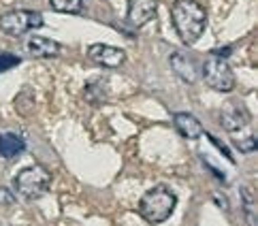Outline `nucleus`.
<instances>
[{
	"label": "nucleus",
	"mask_w": 258,
	"mask_h": 226,
	"mask_svg": "<svg viewBox=\"0 0 258 226\" xmlns=\"http://www.w3.org/2000/svg\"><path fill=\"white\" fill-rule=\"evenodd\" d=\"M171 22L181 43L195 45L207 28V11L197 0H175L171 7Z\"/></svg>",
	"instance_id": "1"
},
{
	"label": "nucleus",
	"mask_w": 258,
	"mask_h": 226,
	"mask_svg": "<svg viewBox=\"0 0 258 226\" xmlns=\"http://www.w3.org/2000/svg\"><path fill=\"white\" fill-rule=\"evenodd\" d=\"M177 205V196L169 186H154L141 196L139 201V213L145 222L150 224H162L171 218V213Z\"/></svg>",
	"instance_id": "2"
},
{
	"label": "nucleus",
	"mask_w": 258,
	"mask_h": 226,
	"mask_svg": "<svg viewBox=\"0 0 258 226\" xmlns=\"http://www.w3.org/2000/svg\"><path fill=\"white\" fill-rule=\"evenodd\" d=\"M49 184H51L49 171L45 167H41V165L22 169L13 179L15 192L20 196H24V198H28V201H36V198L47 194Z\"/></svg>",
	"instance_id": "3"
},
{
	"label": "nucleus",
	"mask_w": 258,
	"mask_h": 226,
	"mask_svg": "<svg viewBox=\"0 0 258 226\" xmlns=\"http://www.w3.org/2000/svg\"><path fill=\"white\" fill-rule=\"evenodd\" d=\"M43 24V15L39 11H28V9H17V11L0 15V30L9 37H24V34L41 28Z\"/></svg>",
	"instance_id": "4"
},
{
	"label": "nucleus",
	"mask_w": 258,
	"mask_h": 226,
	"mask_svg": "<svg viewBox=\"0 0 258 226\" xmlns=\"http://www.w3.org/2000/svg\"><path fill=\"white\" fill-rule=\"evenodd\" d=\"M201 73H203L205 84L211 90H216V92H233L235 90V73L224 58H216V56L209 58L203 64Z\"/></svg>",
	"instance_id": "5"
},
{
	"label": "nucleus",
	"mask_w": 258,
	"mask_h": 226,
	"mask_svg": "<svg viewBox=\"0 0 258 226\" xmlns=\"http://www.w3.org/2000/svg\"><path fill=\"white\" fill-rule=\"evenodd\" d=\"M88 58L103 68H119L126 62V51L119 47H113V45L94 43L88 49Z\"/></svg>",
	"instance_id": "6"
},
{
	"label": "nucleus",
	"mask_w": 258,
	"mask_h": 226,
	"mask_svg": "<svg viewBox=\"0 0 258 226\" xmlns=\"http://www.w3.org/2000/svg\"><path fill=\"white\" fill-rule=\"evenodd\" d=\"M156 11H158V0H128L126 22L133 28H143L156 17Z\"/></svg>",
	"instance_id": "7"
},
{
	"label": "nucleus",
	"mask_w": 258,
	"mask_h": 226,
	"mask_svg": "<svg viewBox=\"0 0 258 226\" xmlns=\"http://www.w3.org/2000/svg\"><path fill=\"white\" fill-rule=\"evenodd\" d=\"M169 64L173 68V73L177 75L181 81H186V84H195V81L199 79V66L188 53L173 51L169 56Z\"/></svg>",
	"instance_id": "8"
},
{
	"label": "nucleus",
	"mask_w": 258,
	"mask_h": 226,
	"mask_svg": "<svg viewBox=\"0 0 258 226\" xmlns=\"http://www.w3.org/2000/svg\"><path fill=\"white\" fill-rule=\"evenodd\" d=\"M26 51H28L32 58H58L60 56V43L53 41V39L34 34V37H30L26 41Z\"/></svg>",
	"instance_id": "9"
},
{
	"label": "nucleus",
	"mask_w": 258,
	"mask_h": 226,
	"mask_svg": "<svg viewBox=\"0 0 258 226\" xmlns=\"http://www.w3.org/2000/svg\"><path fill=\"white\" fill-rule=\"evenodd\" d=\"M247 113L243 107H239L235 103H228L224 105V109L220 111V124H222V128L228 130V132H237V130H241L243 126L247 124Z\"/></svg>",
	"instance_id": "10"
},
{
	"label": "nucleus",
	"mask_w": 258,
	"mask_h": 226,
	"mask_svg": "<svg viewBox=\"0 0 258 226\" xmlns=\"http://www.w3.org/2000/svg\"><path fill=\"white\" fill-rule=\"evenodd\" d=\"M173 124H175V128H177V132L183 139H199L203 134V124L192 113H186V111L175 113Z\"/></svg>",
	"instance_id": "11"
},
{
	"label": "nucleus",
	"mask_w": 258,
	"mask_h": 226,
	"mask_svg": "<svg viewBox=\"0 0 258 226\" xmlns=\"http://www.w3.org/2000/svg\"><path fill=\"white\" fill-rule=\"evenodd\" d=\"M24 149H26V141L20 137V134H13V132L0 134V156L3 158L13 160V158L20 156Z\"/></svg>",
	"instance_id": "12"
},
{
	"label": "nucleus",
	"mask_w": 258,
	"mask_h": 226,
	"mask_svg": "<svg viewBox=\"0 0 258 226\" xmlns=\"http://www.w3.org/2000/svg\"><path fill=\"white\" fill-rule=\"evenodd\" d=\"M241 207H243V215L247 226H258L256 218V194L252 192V188H241Z\"/></svg>",
	"instance_id": "13"
},
{
	"label": "nucleus",
	"mask_w": 258,
	"mask_h": 226,
	"mask_svg": "<svg viewBox=\"0 0 258 226\" xmlns=\"http://www.w3.org/2000/svg\"><path fill=\"white\" fill-rule=\"evenodd\" d=\"M86 101L90 105H103L107 101V86L100 79L90 81L86 86Z\"/></svg>",
	"instance_id": "14"
},
{
	"label": "nucleus",
	"mask_w": 258,
	"mask_h": 226,
	"mask_svg": "<svg viewBox=\"0 0 258 226\" xmlns=\"http://www.w3.org/2000/svg\"><path fill=\"white\" fill-rule=\"evenodd\" d=\"M49 5H51L53 11H58V13L75 15L84 9V0H49Z\"/></svg>",
	"instance_id": "15"
},
{
	"label": "nucleus",
	"mask_w": 258,
	"mask_h": 226,
	"mask_svg": "<svg viewBox=\"0 0 258 226\" xmlns=\"http://www.w3.org/2000/svg\"><path fill=\"white\" fill-rule=\"evenodd\" d=\"M20 62L22 60L17 58V56H13V53H0V73H5V70L17 66Z\"/></svg>",
	"instance_id": "16"
},
{
	"label": "nucleus",
	"mask_w": 258,
	"mask_h": 226,
	"mask_svg": "<svg viewBox=\"0 0 258 226\" xmlns=\"http://www.w3.org/2000/svg\"><path fill=\"white\" fill-rule=\"evenodd\" d=\"M235 147H237L239 152H243V154L254 152V149H256V137H254V134H250V137H245V139H241V141H235Z\"/></svg>",
	"instance_id": "17"
},
{
	"label": "nucleus",
	"mask_w": 258,
	"mask_h": 226,
	"mask_svg": "<svg viewBox=\"0 0 258 226\" xmlns=\"http://www.w3.org/2000/svg\"><path fill=\"white\" fill-rule=\"evenodd\" d=\"M15 205V194L9 188H0V207H11Z\"/></svg>",
	"instance_id": "18"
},
{
	"label": "nucleus",
	"mask_w": 258,
	"mask_h": 226,
	"mask_svg": "<svg viewBox=\"0 0 258 226\" xmlns=\"http://www.w3.org/2000/svg\"><path fill=\"white\" fill-rule=\"evenodd\" d=\"M207 139H209L211 143H214V145H216V147H218L220 152H224V154H226V158H228L230 162H235V158H233V156H230V152H228V149H226V147H224V145H222V143H220V141H218L216 137H211V134H207Z\"/></svg>",
	"instance_id": "19"
}]
</instances>
